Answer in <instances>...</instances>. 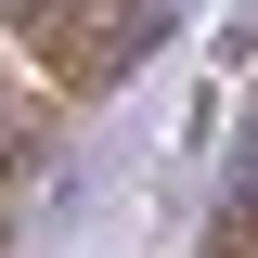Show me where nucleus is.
Segmentation results:
<instances>
[{
    "label": "nucleus",
    "mask_w": 258,
    "mask_h": 258,
    "mask_svg": "<svg viewBox=\"0 0 258 258\" xmlns=\"http://www.w3.org/2000/svg\"><path fill=\"white\" fill-rule=\"evenodd\" d=\"M0 26L26 39L64 91H116L129 64L168 39V0H0Z\"/></svg>",
    "instance_id": "obj_1"
}]
</instances>
